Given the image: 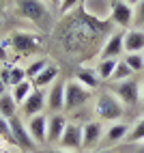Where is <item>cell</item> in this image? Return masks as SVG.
Listing matches in <instances>:
<instances>
[{"mask_svg": "<svg viewBox=\"0 0 144 153\" xmlns=\"http://www.w3.org/2000/svg\"><path fill=\"white\" fill-rule=\"evenodd\" d=\"M73 80H78V82H80L82 86H86L88 91H95V88L101 86V80H99V76H97V71L90 69V67H80V69L75 71V78H73Z\"/></svg>", "mask_w": 144, "mask_h": 153, "instance_id": "obj_18", "label": "cell"}, {"mask_svg": "<svg viewBox=\"0 0 144 153\" xmlns=\"http://www.w3.org/2000/svg\"><path fill=\"white\" fill-rule=\"evenodd\" d=\"M7 91H9V86H7V84L2 82V80H0V97H2V95L7 93Z\"/></svg>", "mask_w": 144, "mask_h": 153, "instance_id": "obj_32", "label": "cell"}, {"mask_svg": "<svg viewBox=\"0 0 144 153\" xmlns=\"http://www.w3.org/2000/svg\"><path fill=\"white\" fill-rule=\"evenodd\" d=\"M90 99V91L82 86L78 80H67L65 82V112H73L82 108Z\"/></svg>", "mask_w": 144, "mask_h": 153, "instance_id": "obj_6", "label": "cell"}, {"mask_svg": "<svg viewBox=\"0 0 144 153\" xmlns=\"http://www.w3.org/2000/svg\"><path fill=\"white\" fill-rule=\"evenodd\" d=\"M140 91H142V82H138L136 78L123 80V82H116L112 86V93H114L125 108H133L140 104Z\"/></svg>", "mask_w": 144, "mask_h": 153, "instance_id": "obj_5", "label": "cell"}, {"mask_svg": "<svg viewBox=\"0 0 144 153\" xmlns=\"http://www.w3.org/2000/svg\"><path fill=\"white\" fill-rule=\"evenodd\" d=\"M106 136V142H110V145H116V142L125 140L129 136V125L127 123H120V121H116V123H110V127L103 131Z\"/></svg>", "mask_w": 144, "mask_h": 153, "instance_id": "obj_20", "label": "cell"}, {"mask_svg": "<svg viewBox=\"0 0 144 153\" xmlns=\"http://www.w3.org/2000/svg\"><path fill=\"white\" fill-rule=\"evenodd\" d=\"M17 110H19V104L11 97V93H4L2 97H0V117L13 119L17 114Z\"/></svg>", "mask_w": 144, "mask_h": 153, "instance_id": "obj_23", "label": "cell"}, {"mask_svg": "<svg viewBox=\"0 0 144 153\" xmlns=\"http://www.w3.org/2000/svg\"><path fill=\"white\" fill-rule=\"evenodd\" d=\"M28 131L37 145L47 142V114H35L28 119Z\"/></svg>", "mask_w": 144, "mask_h": 153, "instance_id": "obj_15", "label": "cell"}, {"mask_svg": "<svg viewBox=\"0 0 144 153\" xmlns=\"http://www.w3.org/2000/svg\"><path fill=\"white\" fill-rule=\"evenodd\" d=\"M32 91H35V84H32V80H22V82H19V84H15L13 88H11V97L17 101V104L19 106H22L24 104V101H26V97L30 95V93H32Z\"/></svg>", "mask_w": 144, "mask_h": 153, "instance_id": "obj_22", "label": "cell"}, {"mask_svg": "<svg viewBox=\"0 0 144 153\" xmlns=\"http://www.w3.org/2000/svg\"><path fill=\"white\" fill-rule=\"evenodd\" d=\"M127 140H129V142H144V117L138 119V123L133 125V129L129 131Z\"/></svg>", "mask_w": 144, "mask_h": 153, "instance_id": "obj_27", "label": "cell"}, {"mask_svg": "<svg viewBox=\"0 0 144 153\" xmlns=\"http://www.w3.org/2000/svg\"><path fill=\"white\" fill-rule=\"evenodd\" d=\"M17 15L24 17L26 22L39 26L41 30L52 28V19H49V9L43 0H15Z\"/></svg>", "mask_w": 144, "mask_h": 153, "instance_id": "obj_3", "label": "cell"}, {"mask_svg": "<svg viewBox=\"0 0 144 153\" xmlns=\"http://www.w3.org/2000/svg\"><path fill=\"white\" fill-rule=\"evenodd\" d=\"M49 65V60L45 58V56H41V58H35V60H30L28 63V67H26V76H28V80H32V78H37L41 71H43L45 67Z\"/></svg>", "mask_w": 144, "mask_h": 153, "instance_id": "obj_24", "label": "cell"}, {"mask_svg": "<svg viewBox=\"0 0 144 153\" xmlns=\"http://www.w3.org/2000/svg\"><path fill=\"white\" fill-rule=\"evenodd\" d=\"M136 74L131 71V67L125 63L123 58H118V63H116V69H114V76H112V80L114 82H123V80H129V78H133Z\"/></svg>", "mask_w": 144, "mask_h": 153, "instance_id": "obj_25", "label": "cell"}, {"mask_svg": "<svg viewBox=\"0 0 144 153\" xmlns=\"http://www.w3.org/2000/svg\"><path fill=\"white\" fill-rule=\"evenodd\" d=\"M125 2H127V4H131V7H136L138 2H142V0H125Z\"/></svg>", "mask_w": 144, "mask_h": 153, "instance_id": "obj_35", "label": "cell"}, {"mask_svg": "<svg viewBox=\"0 0 144 153\" xmlns=\"http://www.w3.org/2000/svg\"><path fill=\"white\" fill-rule=\"evenodd\" d=\"M140 104L144 106V82H142V91H140Z\"/></svg>", "mask_w": 144, "mask_h": 153, "instance_id": "obj_34", "label": "cell"}, {"mask_svg": "<svg viewBox=\"0 0 144 153\" xmlns=\"http://www.w3.org/2000/svg\"><path fill=\"white\" fill-rule=\"evenodd\" d=\"M49 2H52V4H54V7L58 9V7H60V2H63V0H49Z\"/></svg>", "mask_w": 144, "mask_h": 153, "instance_id": "obj_36", "label": "cell"}, {"mask_svg": "<svg viewBox=\"0 0 144 153\" xmlns=\"http://www.w3.org/2000/svg\"><path fill=\"white\" fill-rule=\"evenodd\" d=\"M123 43H125V54L144 52V28L131 26L129 30H125V35H123Z\"/></svg>", "mask_w": 144, "mask_h": 153, "instance_id": "obj_16", "label": "cell"}, {"mask_svg": "<svg viewBox=\"0 0 144 153\" xmlns=\"http://www.w3.org/2000/svg\"><path fill=\"white\" fill-rule=\"evenodd\" d=\"M0 153H4V151H2V149H0Z\"/></svg>", "mask_w": 144, "mask_h": 153, "instance_id": "obj_40", "label": "cell"}, {"mask_svg": "<svg viewBox=\"0 0 144 153\" xmlns=\"http://www.w3.org/2000/svg\"><path fill=\"white\" fill-rule=\"evenodd\" d=\"M92 110H95L97 121H101V123H116V121L123 119V114H125L123 101L112 93V91H101V93H97Z\"/></svg>", "mask_w": 144, "mask_h": 153, "instance_id": "obj_2", "label": "cell"}, {"mask_svg": "<svg viewBox=\"0 0 144 153\" xmlns=\"http://www.w3.org/2000/svg\"><path fill=\"white\" fill-rule=\"evenodd\" d=\"M69 119L65 117V112H54L47 117V145H58L60 136L65 134Z\"/></svg>", "mask_w": 144, "mask_h": 153, "instance_id": "obj_11", "label": "cell"}, {"mask_svg": "<svg viewBox=\"0 0 144 153\" xmlns=\"http://www.w3.org/2000/svg\"><path fill=\"white\" fill-rule=\"evenodd\" d=\"M9 123H11L13 140H15V145H17V147H22V149H35V147H37V142L32 140V136H30L28 127L24 125V121L19 119L17 114H15L13 119H9Z\"/></svg>", "mask_w": 144, "mask_h": 153, "instance_id": "obj_12", "label": "cell"}, {"mask_svg": "<svg viewBox=\"0 0 144 153\" xmlns=\"http://www.w3.org/2000/svg\"><path fill=\"white\" fill-rule=\"evenodd\" d=\"M110 19L118 28L129 30L133 26V7L127 4L125 0H114L112 2V11H110Z\"/></svg>", "mask_w": 144, "mask_h": 153, "instance_id": "obj_7", "label": "cell"}, {"mask_svg": "<svg viewBox=\"0 0 144 153\" xmlns=\"http://www.w3.org/2000/svg\"><path fill=\"white\" fill-rule=\"evenodd\" d=\"M125 63L131 67L133 74H142L144 71V54L142 52H133V54H125Z\"/></svg>", "mask_w": 144, "mask_h": 153, "instance_id": "obj_26", "label": "cell"}, {"mask_svg": "<svg viewBox=\"0 0 144 153\" xmlns=\"http://www.w3.org/2000/svg\"><path fill=\"white\" fill-rule=\"evenodd\" d=\"M0 140L15 145V140H13V131H11V123H9V119H4V117H0Z\"/></svg>", "mask_w": 144, "mask_h": 153, "instance_id": "obj_28", "label": "cell"}, {"mask_svg": "<svg viewBox=\"0 0 144 153\" xmlns=\"http://www.w3.org/2000/svg\"><path fill=\"white\" fill-rule=\"evenodd\" d=\"M99 153H114V151H110V149H103V151H99Z\"/></svg>", "mask_w": 144, "mask_h": 153, "instance_id": "obj_38", "label": "cell"}, {"mask_svg": "<svg viewBox=\"0 0 144 153\" xmlns=\"http://www.w3.org/2000/svg\"><path fill=\"white\" fill-rule=\"evenodd\" d=\"M116 63L118 58H99L97 65H95V71L101 82H106V80H112V76H114V69H116Z\"/></svg>", "mask_w": 144, "mask_h": 153, "instance_id": "obj_21", "label": "cell"}, {"mask_svg": "<svg viewBox=\"0 0 144 153\" xmlns=\"http://www.w3.org/2000/svg\"><path fill=\"white\" fill-rule=\"evenodd\" d=\"M140 153H144V145H142V149H140Z\"/></svg>", "mask_w": 144, "mask_h": 153, "instance_id": "obj_39", "label": "cell"}, {"mask_svg": "<svg viewBox=\"0 0 144 153\" xmlns=\"http://www.w3.org/2000/svg\"><path fill=\"white\" fill-rule=\"evenodd\" d=\"M26 78H28L26 76V67H19V65L9 63V65H4L2 69H0V80H2L9 88H13L15 84H19Z\"/></svg>", "mask_w": 144, "mask_h": 153, "instance_id": "obj_17", "label": "cell"}, {"mask_svg": "<svg viewBox=\"0 0 144 153\" xmlns=\"http://www.w3.org/2000/svg\"><path fill=\"white\" fill-rule=\"evenodd\" d=\"M101 136H103V123L101 121H88V123L82 125V149H95Z\"/></svg>", "mask_w": 144, "mask_h": 153, "instance_id": "obj_10", "label": "cell"}, {"mask_svg": "<svg viewBox=\"0 0 144 153\" xmlns=\"http://www.w3.org/2000/svg\"><path fill=\"white\" fill-rule=\"evenodd\" d=\"M22 114L24 117H35V114H43V110L47 108V104H45V95H43V88H35L32 93H30L28 97H26V101L22 106Z\"/></svg>", "mask_w": 144, "mask_h": 153, "instance_id": "obj_13", "label": "cell"}, {"mask_svg": "<svg viewBox=\"0 0 144 153\" xmlns=\"http://www.w3.org/2000/svg\"><path fill=\"white\" fill-rule=\"evenodd\" d=\"M43 45V39L37 33H28V30H13V35L9 37V48L17 56H30Z\"/></svg>", "mask_w": 144, "mask_h": 153, "instance_id": "obj_4", "label": "cell"}, {"mask_svg": "<svg viewBox=\"0 0 144 153\" xmlns=\"http://www.w3.org/2000/svg\"><path fill=\"white\" fill-rule=\"evenodd\" d=\"M43 153H69V151H65V149H47Z\"/></svg>", "mask_w": 144, "mask_h": 153, "instance_id": "obj_33", "label": "cell"}, {"mask_svg": "<svg viewBox=\"0 0 144 153\" xmlns=\"http://www.w3.org/2000/svg\"><path fill=\"white\" fill-rule=\"evenodd\" d=\"M80 4H82V0H63L60 7H58V13H60V15H67V13H71V11H75Z\"/></svg>", "mask_w": 144, "mask_h": 153, "instance_id": "obj_30", "label": "cell"}, {"mask_svg": "<svg viewBox=\"0 0 144 153\" xmlns=\"http://www.w3.org/2000/svg\"><path fill=\"white\" fill-rule=\"evenodd\" d=\"M123 35H125V30H116V33H112L106 41H103V45H101L99 58H118L120 54H125Z\"/></svg>", "mask_w": 144, "mask_h": 153, "instance_id": "obj_9", "label": "cell"}, {"mask_svg": "<svg viewBox=\"0 0 144 153\" xmlns=\"http://www.w3.org/2000/svg\"><path fill=\"white\" fill-rule=\"evenodd\" d=\"M58 76H60V69L54 65V63H49L41 74L37 76V78H32V84H35V88H45V86H52L56 80H58Z\"/></svg>", "mask_w": 144, "mask_h": 153, "instance_id": "obj_19", "label": "cell"}, {"mask_svg": "<svg viewBox=\"0 0 144 153\" xmlns=\"http://www.w3.org/2000/svg\"><path fill=\"white\" fill-rule=\"evenodd\" d=\"M45 104L52 114L54 112H65V82L63 80H56L49 86V93L45 95Z\"/></svg>", "mask_w": 144, "mask_h": 153, "instance_id": "obj_14", "label": "cell"}, {"mask_svg": "<svg viewBox=\"0 0 144 153\" xmlns=\"http://www.w3.org/2000/svg\"><path fill=\"white\" fill-rule=\"evenodd\" d=\"M58 147L65 149V151H80L82 149V125L69 121L65 134L58 140Z\"/></svg>", "mask_w": 144, "mask_h": 153, "instance_id": "obj_8", "label": "cell"}, {"mask_svg": "<svg viewBox=\"0 0 144 153\" xmlns=\"http://www.w3.org/2000/svg\"><path fill=\"white\" fill-rule=\"evenodd\" d=\"M133 26H136V28L144 26V0L133 7Z\"/></svg>", "mask_w": 144, "mask_h": 153, "instance_id": "obj_29", "label": "cell"}, {"mask_svg": "<svg viewBox=\"0 0 144 153\" xmlns=\"http://www.w3.org/2000/svg\"><path fill=\"white\" fill-rule=\"evenodd\" d=\"M9 52H11V48H9V41H0V60H9Z\"/></svg>", "mask_w": 144, "mask_h": 153, "instance_id": "obj_31", "label": "cell"}, {"mask_svg": "<svg viewBox=\"0 0 144 153\" xmlns=\"http://www.w3.org/2000/svg\"><path fill=\"white\" fill-rule=\"evenodd\" d=\"M112 19H99L90 15L84 7L60 15V22L54 28V43L67 58L84 60L99 52L103 41L112 35Z\"/></svg>", "mask_w": 144, "mask_h": 153, "instance_id": "obj_1", "label": "cell"}, {"mask_svg": "<svg viewBox=\"0 0 144 153\" xmlns=\"http://www.w3.org/2000/svg\"><path fill=\"white\" fill-rule=\"evenodd\" d=\"M2 11H4V0H0V17H2Z\"/></svg>", "mask_w": 144, "mask_h": 153, "instance_id": "obj_37", "label": "cell"}]
</instances>
